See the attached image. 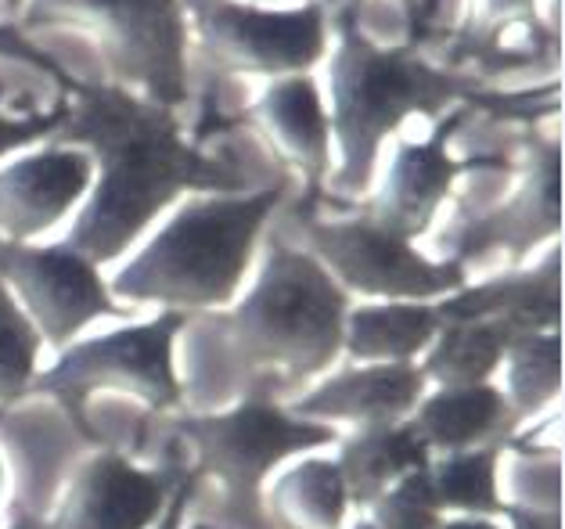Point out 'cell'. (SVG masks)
Here are the masks:
<instances>
[{
	"label": "cell",
	"instance_id": "cell-21",
	"mask_svg": "<svg viewBox=\"0 0 565 529\" xmlns=\"http://www.w3.org/2000/svg\"><path fill=\"white\" fill-rule=\"evenodd\" d=\"M519 336L526 331L508 321H444L418 368L425 382H436V389L482 385L504 364L508 346Z\"/></svg>",
	"mask_w": 565,
	"mask_h": 529
},
{
	"label": "cell",
	"instance_id": "cell-17",
	"mask_svg": "<svg viewBox=\"0 0 565 529\" xmlns=\"http://www.w3.org/2000/svg\"><path fill=\"white\" fill-rule=\"evenodd\" d=\"M429 454H458L476 447H501L515 429V411L498 385H447L425 393L407 417Z\"/></svg>",
	"mask_w": 565,
	"mask_h": 529
},
{
	"label": "cell",
	"instance_id": "cell-2",
	"mask_svg": "<svg viewBox=\"0 0 565 529\" xmlns=\"http://www.w3.org/2000/svg\"><path fill=\"white\" fill-rule=\"evenodd\" d=\"M350 296L307 248L274 242L238 306L195 314L188 336V396L210 411L227 400H274L335 364Z\"/></svg>",
	"mask_w": 565,
	"mask_h": 529
},
{
	"label": "cell",
	"instance_id": "cell-4",
	"mask_svg": "<svg viewBox=\"0 0 565 529\" xmlns=\"http://www.w3.org/2000/svg\"><path fill=\"white\" fill-rule=\"evenodd\" d=\"M281 184L249 194H199L116 274L113 296L159 303L173 314H213L238 296L259 231L278 213Z\"/></svg>",
	"mask_w": 565,
	"mask_h": 529
},
{
	"label": "cell",
	"instance_id": "cell-24",
	"mask_svg": "<svg viewBox=\"0 0 565 529\" xmlns=\"http://www.w3.org/2000/svg\"><path fill=\"white\" fill-rule=\"evenodd\" d=\"M504 400L515 417L541 414L562 393V339L558 328L526 331L504 353Z\"/></svg>",
	"mask_w": 565,
	"mask_h": 529
},
{
	"label": "cell",
	"instance_id": "cell-19",
	"mask_svg": "<svg viewBox=\"0 0 565 529\" xmlns=\"http://www.w3.org/2000/svg\"><path fill=\"white\" fill-rule=\"evenodd\" d=\"M444 328L436 303L390 299L350 306L342 321V353L361 364H415Z\"/></svg>",
	"mask_w": 565,
	"mask_h": 529
},
{
	"label": "cell",
	"instance_id": "cell-10",
	"mask_svg": "<svg viewBox=\"0 0 565 529\" xmlns=\"http://www.w3.org/2000/svg\"><path fill=\"white\" fill-rule=\"evenodd\" d=\"M0 277L22 299L25 317L47 346L65 350L87 325L102 317H127L98 267L68 245H30L0 239Z\"/></svg>",
	"mask_w": 565,
	"mask_h": 529
},
{
	"label": "cell",
	"instance_id": "cell-31",
	"mask_svg": "<svg viewBox=\"0 0 565 529\" xmlns=\"http://www.w3.org/2000/svg\"><path fill=\"white\" fill-rule=\"evenodd\" d=\"M504 515L512 529H562L558 508H526V505H504Z\"/></svg>",
	"mask_w": 565,
	"mask_h": 529
},
{
	"label": "cell",
	"instance_id": "cell-33",
	"mask_svg": "<svg viewBox=\"0 0 565 529\" xmlns=\"http://www.w3.org/2000/svg\"><path fill=\"white\" fill-rule=\"evenodd\" d=\"M0 8H4L8 15H19V11H22V0H0Z\"/></svg>",
	"mask_w": 565,
	"mask_h": 529
},
{
	"label": "cell",
	"instance_id": "cell-36",
	"mask_svg": "<svg viewBox=\"0 0 565 529\" xmlns=\"http://www.w3.org/2000/svg\"><path fill=\"white\" fill-rule=\"evenodd\" d=\"M191 529H220V526H213V522H191Z\"/></svg>",
	"mask_w": 565,
	"mask_h": 529
},
{
	"label": "cell",
	"instance_id": "cell-37",
	"mask_svg": "<svg viewBox=\"0 0 565 529\" xmlns=\"http://www.w3.org/2000/svg\"><path fill=\"white\" fill-rule=\"evenodd\" d=\"M396 4L404 8V15H407V11H411V4H415V0H396Z\"/></svg>",
	"mask_w": 565,
	"mask_h": 529
},
{
	"label": "cell",
	"instance_id": "cell-34",
	"mask_svg": "<svg viewBox=\"0 0 565 529\" xmlns=\"http://www.w3.org/2000/svg\"><path fill=\"white\" fill-rule=\"evenodd\" d=\"M8 529H36V522H33V519H22V515H19V519L11 522Z\"/></svg>",
	"mask_w": 565,
	"mask_h": 529
},
{
	"label": "cell",
	"instance_id": "cell-6",
	"mask_svg": "<svg viewBox=\"0 0 565 529\" xmlns=\"http://www.w3.org/2000/svg\"><path fill=\"white\" fill-rule=\"evenodd\" d=\"M181 433L195 451L199 476L224 497V519L234 529H270L259 490L288 457L339 440L335 425L299 417L274 400H238L227 411L181 417Z\"/></svg>",
	"mask_w": 565,
	"mask_h": 529
},
{
	"label": "cell",
	"instance_id": "cell-29",
	"mask_svg": "<svg viewBox=\"0 0 565 529\" xmlns=\"http://www.w3.org/2000/svg\"><path fill=\"white\" fill-rule=\"evenodd\" d=\"M533 8L536 0H482L476 11V22L468 25V36L476 33H490L501 30V25H515V22H533Z\"/></svg>",
	"mask_w": 565,
	"mask_h": 529
},
{
	"label": "cell",
	"instance_id": "cell-15",
	"mask_svg": "<svg viewBox=\"0 0 565 529\" xmlns=\"http://www.w3.org/2000/svg\"><path fill=\"white\" fill-rule=\"evenodd\" d=\"M425 393L429 382L418 364H364L324 379L313 393L299 396L292 411L324 425H393L407 422Z\"/></svg>",
	"mask_w": 565,
	"mask_h": 529
},
{
	"label": "cell",
	"instance_id": "cell-1",
	"mask_svg": "<svg viewBox=\"0 0 565 529\" xmlns=\"http://www.w3.org/2000/svg\"><path fill=\"white\" fill-rule=\"evenodd\" d=\"M68 94V113L54 141L90 148L98 180L62 245L94 267L119 260L184 191L242 194L245 173L184 137L170 108L134 97L116 83L73 80Z\"/></svg>",
	"mask_w": 565,
	"mask_h": 529
},
{
	"label": "cell",
	"instance_id": "cell-16",
	"mask_svg": "<svg viewBox=\"0 0 565 529\" xmlns=\"http://www.w3.org/2000/svg\"><path fill=\"white\" fill-rule=\"evenodd\" d=\"M253 116L281 159L307 177V184H321L332 173L328 108L310 73L278 76L256 102Z\"/></svg>",
	"mask_w": 565,
	"mask_h": 529
},
{
	"label": "cell",
	"instance_id": "cell-20",
	"mask_svg": "<svg viewBox=\"0 0 565 529\" xmlns=\"http://www.w3.org/2000/svg\"><path fill=\"white\" fill-rule=\"evenodd\" d=\"M335 462L342 468V479H347L350 505L367 508L390 486L429 465L433 454L415 429H411V422H393L356 429L353 436L342 440Z\"/></svg>",
	"mask_w": 565,
	"mask_h": 529
},
{
	"label": "cell",
	"instance_id": "cell-13",
	"mask_svg": "<svg viewBox=\"0 0 565 529\" xmlns=\"http://www.w3.org/2000/svg\"><path fill=\"white\" fill-rule=\"evenodd\" d=\"M94 184V159L84 148L54 145L0 170V239L30 242L51 231Z\"/></svg>",
	"mask_w": 565,
	"mask_h": 529
},
{
	"label": "cell",
	"instance_id": "cell-26",
	"mask_svg": "<svg viewBox=\"0 0 565 529\" xmlns=\"http://www.w3.org/2000/svg\"><path fill=\"white\" fill-rule=\"evenodd\" d=\"M425 468L411 472V476H404L396 486H390L375 505H367L371 522L379 529H439L444 511L436 508Z\"/></svg>",
	"mask_w": 565,
	"mask_h": 529
},
{
	"label": "cell",
	"instance_id": "cell-32",
	"mask_svg": "<svg viewBox=\"0 0 565 529\" xmlns=\"http://www.w3.org/2000/svg\"><path fill=\"white\" fill-rule=\"evenodd\" d=\"M439 529H504L501 522H493L490 515H450L439 522Z\"/></svg>",
	"mask_w": 565,
	"mask_h": 529
},
{
	"label": "cell",
	"instance_id": "cell-8",
	"mask_svg": "<svg viewBox=\"0 0 565 529\" xmlns=\"http://www.w3.org/2000/svg\"><path fill=\"white\" fill-rule=\"evenodd\" d=\"M299 234L307 253L335 277V285L371 299L436 303L465 288V267L454 260H429L415 245L371 224L364 213L342 220L302 216Z\"/></svg>",
	"mask_w": 565,
	"mask_h": 529
},
{
	"label": "cell",
	"instance_id": "cell-23",
	"mask_svg": "<svg viewBox=\"0 0 565 529\" xmlns=\"http://www.w3.org/2000/svg\"><path fill=\"white\" fill-rule=\"evenodd\" d=\"M501 447H476L458 454H436L425 476L439 511L454 515H504L498 486Z\"/></svg>",
	"mask_w": 565,
	"mask_h": 529
},
{
	"label": "cell",
	"instance_id": "cell-14",
	"mask_svg": "<svg viewBox=\"0 0 565 529\" xmlns=\"http://www.w3.org/2000/svg\"><path fill=\"white\" fill-rule=\"evenodd\" d=\"M558 234V141H547V148H536L530 159V170L522 177L512 202L498 205L493 213H482L458 231V242L447 253V260L468 267V260L487 253L522 256L533 245Z\"/></svg>",
	"mask_w": 565,
	"mask_h": 529
},
{
	"label": "cell",
	"instance_id": "cell-25",
	"mask_svg": "<svg viewBox=\"0 0 565 529\" xmlns=\"http://www.w3.org/2000/svg\"><path fill=\"white\" fill-rule=\"evenodd\" d=\"M44 339L0 277V403L30 393Z\"/></svg>",
	"mask_w": 565,
	"mask_h": 529
},
{
	"label": "cell",
	"instance_id": "cell-9",
	"mask_svg": "<svg viewBox=\"0 0 565 529\" xmlns=\"http://www.w3.org/2000/svg\"><path fill=\"white\" fill-rule=\"evenodd\" d=\"M199 44L220 73L296 76L328 51V8L307 0L292 11H264L242 0H181Z\"/></svg>",
	"mask_w": 565,
	"mask_h": 529
},
{
	"label": "cell",
	"instance_id": "cell-30",
	"mask_svg": "<svg viewBox=\"0 0 565 529\" xmlns=\"http://www.w3.org/2000/svg\"><path fill=\"white\" fill-rule=\"evenodd\" d=\"M195 486H199L195 476H184V483L173 490V497L167 500V508H162V515L151 529H184V515L191 508V497H195Z\"/></svg>",
	"mask_w": 565,
	"mask_h": 529
},
{
	"label": "cell",
	"instance_id": "cell-7",
	"mask_svg": "<svg viewBox=\"0 0 565 529\" xmlns=\"http://www.w3.org/2000/svg\"><path fill=\"white\" fill-rule=\"evenodd\" d=\"M188 317L162 310L148 325H130L108 336L68 342L58 364L36 374L30 389L54 396L79 429H87L84 408L94 393L137 396L156 411H170L184 400L181 374H177L173 342L181 339Z\"/></svg>",
	"mask_w": 565,
	"mask_h": 529
},
{
	"label": "cell",
	"instance_id": "cell-11",
	"mask_svg": "<svg viewBox=\"0 0 565 529\" xmlns=\"http://www.w3.org/2000/svg\"><path fill=\"white\" fill-rule=\"evenodd\" d=\"M184 472L141 468L116 451H98L79 462L65 497L36 529H151Z\"/></svg>",
	"mask_w": 565,
	"mask_h": 529
},
{
	"label": "cell",
	"instance_id": "cell-27",
	"mask_svg": "<svg viewBox=\"0 0 565 529\" xmlns=\"http://www.w3.org/2000/svg\"><path fill=\"white\" fill-rule=\"evenodd\" d=\"M65 113H68L65 97L54 105L51 116H4V113H0V159H4L8 151H15V148L44 141V137H54L62 123H65Z\"/></svg>",
	"mask_w": 565,
	"mask_h": 529
},
{
	"label": "cell",
	"instance_id": "cell-28",
	"mask_svg": "<svg viewBox=\"0 0 565 529\" xmlns=\"http://www.w3.org/2000/svg\"><path fill=\"white\" fill-rule=\"evenodd\" d=\"M0 59H19V62H30L36 68H44L51 80H58L62 87L68 91L73 87V76L62 73V65L51 59L47 51H40L33 40H25V33L19 25H0Z\"/></svg>",
	"mask_w": 565,
	"mask_h": 529
},
{
	"label": "cell",
	"instance_id": "cell-3",
	"mask_svg": "<svg viewBox=\"0 0 565 529\" xmlns=\"http://www.w3.org/2000/svg\"><path fill=\"white\" fill-rule=\"evenodd\" d=\"M361 0H324L328 25H335L339 44L328 62V130L339 145L332 180L335 194L356 199L371 188L385 137L396 134L411 116H439L458 105H490L508 113L512 97H487L472 76L458 68L433 65L415 44L382 47L361 30Z\"/></svg>",
	"mask_w": 565,
	"mask_h": 529
},
{
	"label": "cell",
	"instance_id": "cell-5",
	"mask_svg": "<svg viewBox=\"0 0 565 529\" xmlns=\"http://www.w3.org/2000/svg\"><path fill=\"white\" fill-rule=\"evenodd\" d=\"M22 30H76L94 40L105 83L162 108H181L188 87V11L181 0H22Z\"/></svg>",
	"mask_w": 565,
	"mask_h": 529
},
{
	"label": "cell",
	"instance_id": "cell-18",
	"mask_svg": "<svg viewBox=\"0 0 565 529\" xmlns=\"http://www.w3.org/2000/svg\"><path fill=\"white\" fill-rule=\"evenodd\" d=\"M444 321H508L519 331L558 328V248L544 267L526 274H498L476 288H458L436 299Z\"/></svg>",
	"mask_w": 565,
	"mask_h": 529
},
{
	"label": "cell",
	"instance_id": "cell-12",
	"mask_svg": "<svg viewBox=\"0 0 565 529\" xmlns=\"http://www.w3.org/2000/svg\"><path fill=\"white\" fill-rule=\"evenodd\" d=\"M468 105H458L433 130L429 141L418 145H399V151L390 162V173H385V184L379 188L375 199L367 202L361 213L379 224L382 231L396 234L404 242H415L418 234L433 228V220L439 213V205L447 202V194L472 162H461L450 156L447 137L465 123Z\"/></svg>",
	"mask_w": 565,
	"mask_h": 529
},
{
	"label": "cell",
	"instance_id": "cell-35",
	"mask_svg": "<svg viewBox=\"0 0 565 529\" xmlns=\"http://www.w3.org/2000/svg\"><path fill=\"white\" fill-rule=\"evenodd\" d=\"M350 529H379L375 522H371V519H361V522H353Z\"/></svg>",
	"mask_w": 565,
	"mask_h": 529
},
{
	"label": "cell",
	"instance_id": "cell-22",
	"mask_svg": "<svg viewBox=\"0 0 565 529\" xmlns=\"http://www.w3.org/2000/svg\"><path fill=\"white\" fill-rule=\"evenodd\" d=\"M274 515L299 529H342L350 511L347 479L335 457H307L274 483Z\"/></svg>",
	"mask_w": 565,
	"mask_h": 529
}]
</instances>
